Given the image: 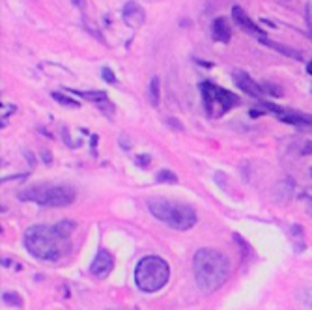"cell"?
Masks as SVG:
<instances>
[{
  "label": "cell",
  "instance_id": "obj_1",
  "mask_svg": "<svg viewBox=\"0 0 312 310\" xmlns=\"http://www.w3.org/2000/svg\"><path fill=\"white\" fill-rule=\"evenodd\" d=\"M193 273L196 286L206 293L219 290L227 282L230 273V262L215 248H198L193 258Z\"/></svg>",
  "mask_w": 312,
  "mask_h": 310
},
{
  "label": "cell",
  "instance_id": "obj_2",
  "mask_svg": "<svg viewBox=\"0 0 312 310\" xmlns=\"http://www.w3.org/2000/svg\"><path fill=\"white\" fill-rule=\"evenodd\" d=\"M62 237L56 234L55 228L51 226H43V224H36L25 232L23 243L25 248L30 252L34 258L43 262H55L62 256L60 247Z\"/></svg>",
  "mask_w": 312,
  "mask_h": 310
},
{
  "label": "cell",
  "instance_id": "obj_3",
  "mask_svg": "<svg viewBox=\"0 0 312 310\" xmlns=\"http://www.w3.org/2000/svg\"><path fill=\"white\" fill-rule=\"evenodd\" d=\"M148 210L155 219L163 221L174 230H189L196 224V211L182 202H170L166 198H152L148 202Z\"/></svg>",
  "mask_w": 312,
  "mask_h": 310
},
{
  "label": "cell",
  "instance_id": "obj_4",
  "mask_svg": "<svg viewBox=\"0 0 312 310\" xmlns=\"http://www.w3.org/2000/svg\"><path fill=\"white\" fill-rule=\"evenodd\" d=\"M170 279V267L159 256H144L135 267V284L139 290L153 293L165 288Z\"/></svg>",
  "mask_w": 312,
  "mask_h": 310
},
{
  "label": "cell",
  "instance_id": "obj_5",
  "mask_svg": "<svg viewBox=\"0 0 312 310\" xmlns=\"http://www.w3.org/2000/svg\"><path fill=\"white\" fill-rule=\"evenodd\" d=\"M17 196L25 202H34L45 208H66L75 202L77 192L69 185H36L21 191Z\"/></svg>",
  "mask_w": 312,
  "mask_h": 310
},
{
  "label": "cell",
  "instance_id": "obj_6",
  "mask_svg": "<svg viewBox=\"0 0 312 310\" xmlns=\"http://www.w3.org/2000/svg\"><path fill=\"white\" fill-rule=\"evenodd\" d=\"M200 92H202V99H204V105H206V111H213V101H217L220 105V112H227L230 107L238 105L239 99L230 93L228 90L225 88H219V86H213L211 82H202L200 84Z\"/></svg>",
  "mask_w": 312,
  "mask_h": 310
},
{
  "label": "cell",
  "instance_id": "obj_7",
  "mask_svg": "<svg viewBox=\"0 0 312 310\" xmlns=\"http://www.w3.org/2000/svg\"><path fill=\"white\" fill-rule=\"evenodd\" d=\"M114 267V258L110 254L107 248H99L96 258H94L92 266H90V273L96 277V279H105L107 275L112 271Z\"/></svg>",
  "mask_w": 312,
  "mask_h": 310
},
{
  "label": "cell",
  "instance_id": "obj_8",
  "mask_svg": "<svg viewBox=\"0 0 312 310\" xmlns=\"http://www.w3.org/2000/svg\"><path fill=\"white\" fill-rule=\"evenodd\" d=\"M234 81H236V84H238L239 88H241V92H245L247 95H252V97H256V99H260L263 93V86L262 84H258V82H254L249 77V75L245 73V71H234Z\"/></svg>",
  "mask_w": 312,
  "mask_h": 310
},
{
  "label": "cell",
  "instance_id": "obj_9",
  "mask_svg": "<svg viewBox=\"0 0 312 310\" xmlns=\"http://www.w3.org/2000/svg\"><path fill=\"white\" fill-rule=\"evenodd\" d=\"M232 17H234V21H236V23H238V25L243 28V30H247L249 34H252L254 37H258V41L265 37V34L262 32V28L252 23L251 17H249V15L243 12V8H241V6H234L232 8Z\"/></svg>",
  "mask_w": 312,
  "mask_h": 310
},
{
  "label": "cell",
  "instance_id": "obj_10",
  "mask_svg": "<svg viewBox=\"0 0 312 310\" xmlns=\"http://www.w3.org/2000/svg\"><path fill=\"white\" fill-rule=\"evenodd\" d=\"M122 17H123V21H125V25L137 28V26H141L142 23H144L146 13H144V10H142L137 2H127V4L123 6Z\"/></svg>",
  "mask_w": 312,
  "mask_h": 310
},
{
  "label": "cell",
  "instance_id": "obj_11",
  "mask_svg": "<svg viewBox=\"0 0 312 310\" xmlns=\"http://www.w3.org/2000/svg\"><path fill=\"white\" fill-rule=\"evenodd\" d=\"M211 30H213V37L217 39V41H220V43H228V41H230L232 30H230V23H228L225 17L215 19Z\"/></svg>",
  "mask_w": 312,
  "mask_h": 310
},
{
  "label": "cell",
  "instance_id": "obj_12",
  "mask_svg": "<svg viewBox=\"0 0 312 310\" xmlns=\"http://www.w3.org/2000/svg\"><path fill=\"white\" fill-rule=\"evenodd\" d=\"M260 43L263 45H268V47H271V49H277L279 53H282V55H286V56H292V58H297L299 60L301 55L297 53L295 49H292V47H286V45H282V43H275V41H270L268 37H263V39H260Z\"/></svg>",
  "mask_w": 312,
  "mask_h": 310
},
{
  "label": "cell",
  "instance_id": "obj_13",
  "mask_svg": "<svg viewBox=\"0 0 312 310\" xmlns=\"http://www.w3.org/2000/svg\"><path fill=\"white\" fill-rule=\"evenodd\" d=\"M53 228L56 230V234L62 237V239H66V237L71 234L75 230V223L73 221H62V223H58V224H55Z\"/></svg>",
  "mask_w": 312,
  "mask_h": 310
},
{
  "label": "cell",
  "instance_id": "obj_14",
  "mask_svg": "<svg viewBox=\"0 0 312 310\" xmlns=\"http://www.w3.org/2000/svg\"><path fill=\"white\" fill-rule=\"evenodd\" d=\"M150 101L153 107L159 105V79L157 77H152L150 81Z\"/></svg>",
  "mask_w": 312,
  "mask_h": 310
},
{
  "label": "cell",
  "instance_id": "obj_15",
  "mask_svg": "<svg viewBox=\"0 0 312 310\" xmlns=\"http://www.w3.org/2000/svg\"><path fill=\"white\" fill-rule=\"evenodd\" d=\"M69 92L79 93V95H82L86 99L98 101V103H105V101H107V93L105 92H79V90H69Z\"/></svg>",
  "mask_w": 312,
  "mask_h": 310
},
{
  "label": "cell",
  "instance_id": "obj_16",
  "mask_svg": "<svg viewBox=\"0 0 312 310\" xmlns=\"http://www.w3.org/2000/svg\"><path fill=\"white\" fill-rule=\"evenodd\" d=\"M155 180H157V183H177V176L172 170L163 168V170H159Z\"/></svg>",
  "mask_w": 312,
  "mask_h": 310
},
{
  "label": "cell",
  "instance_id": "obj_17",
  "mask_svg": "<svg viewBox=\"0 0 312 310\" xmlns=\"http://www.w3.org/2000/svg\"><path fill=\"white\" fill-rule=\"evenodd\" d=\"M51 95H53V99L58 101L60 105H64V107H71V109H79V101L71 99V97H68V95H62V93H58V92H53V93H51Z\"/></svg>",
  "mask_w": 312,
  "mask_h": 310
},
{
  "label": "cell",
  "instance_id": "obj_18",
  "mask_svg": "<svg viewBox=\"0 0 312 310\" xmlns=\"http://www.w3.org/2000/svg\"><path fill=\"white\" fill-rule=\"evenodd\" d=\"M2 301H4L6 304H10V306H15V308L23 306V299L19 297L17 293H13V292H4L2 293Z\"/></svg>",
  "mask_w": 312,
  "mask_h": 310
},
{
  "label": "cell",
  "instance_id": "obj_19",
  "mask_svg": "<svg viewBox=\"0 0 312 310\" xmlns=\"http://www.w3.org/2000/svg\"><path fill=\"white\" fill-rule=\"evenodd\" d=\"M101 77H103L105 82H109V84H116V75L112 73V69L110 68L101 69Z\"/></svg>",
  "mask_w": 312,
  "mask_h": 310
},
{
  "label": "cell",
  "instance_id": "obj_20",
  "mask_svg": "<svg viewBox=\"0 0 312 310\" xmlns=\"http://www.w3.org/2000/svg\"><path fill=\"white\" fill-rule=\"evenodd\" d=\"M299 299L303 301V304H306L308 308H312V288L310 290H303L299 293Z\"/></svg>",
  "mask_w": 312,
  "mask_h": 310
},
{
  "label": "cell",
  "instance_id": "obj_21",
  "mask_svg": "<svg viewBox=\"0 0 312 310\" xmlns=\"http://www.w3.org/2000/svg\"><path fill=\"white\" fill-rule=\"evenodd\" d=\"M166 124L170 125V127H174L176 131H184V127H182V124L177 122V120H174V118H168L166 120Z\"/></svg>",
  "mask_w": 312,
  "mask_h": 310
},
{
  "label": "cell",
  "instance_id": "obj_22",
  "mask_svg": "<svg viewBox=\"0 0 312 310\" xmlns=\"http://www.w3.org/2000/svg\"><path fill=\"white\" fill-rule=\"evenodd\" d=\"M301 153L303 155H310L312 153V140H306V144L301 148Z\"/></svg>",
  "mask_w": 312,
  "mask_h": 310
},
{
  "label": "cell",
  "instance_id": "obj_23",
  "mask_svg": "<svg viewBox=\"0 0 312 310\" xmlns=\"http://www.w3.org/2000/svg\"><path fill=\"white\" fill-rule=\"evenodd\" d=\"M71 4H73L75 8L82 10V8H84V0H71Z\"/></svg>",
  "mask_w": 312,
  "mask_h": 310
},
{
  "label": "cell",
  "instance_id": "obj_24",
  "mask_svg": "<svg viewBox=\"0 0 312 310\" xmlns=\"http://www.w3.org/2000/svg\"><path fill=\"white\" fill-rule=\"evenodd\" d=\"M137 163H139V165H144V167H146L148 163H150V157H139V159H137Z\"/></svg>",
  "mask_w": 312,
  "mask_h": 310
},
{
  "label": "cell",
  "instance_id": "obj_25",
  "mask_svg": "<svg viewBox=\"0 0 312 310\" xmlns=\"http://www.w3.org/2000/svg\"><path fill=\"white\" fill-rule=\"evenodd\" d=\"M120 144H122V148H131V142H125V137H120Z\"/></svg>",
  "mask_w": 312,
  "mask_h": 310
},
{
  "label": "cell",
  "instance_id": "obj_26",
  "mask_svg": "<svg viewBox=\"0 0 312 310\" xmlns=\"http://www.w3.org/2000/svg\"><path fill=\"white\" fill-rule=\"evenodd\" d=\"M306 73L308 75H312V60L308 64H306Z\"/></svg>",
  "mask_w": 312,
  "mask_h": 310
},
{
  "label": "cell",
  "instance_id": "obj_27",
  "mask_svg": "<svg viewBox=\"0 0 312 310\" xmlns=\"http://www.w3.org/2000/svg\"><path fill=\"white\" fill-rule=\"evenodd\" d=\"M308 211H310V215H312V200L308 202Z\"/></svg>",
  "mask_w": 312,
  "mask_h": 310
},
{
  "label": "cell",
  "instance_id": "obj_28",
  "mask_svg": "<svg viewBox=\"0 0 312 310\" xmlns=\"http://www.w3.org/2000/svg\"><path fill=\"white\" fill-rule=\"evenodd\" d=\"M109 310H118V308H109Z\"/></svg>",
  "mask_w": 312,
  "mask_h": 310
},
{
  "label": "cell",
  "instance_id": "obj_29",
  "mask_svg": "<svg viewBox=\"0 0 312 310\" xmlns=\"http://www.w3.org/2000/svg\"><path fill=\"white\" fill-rule=\"evenodd\" d=\"M310 174H312V168H310Z\"/></svg>",
  "mask_w": 312,
  "mask_h": 310
}]
</instances>
